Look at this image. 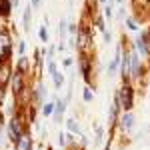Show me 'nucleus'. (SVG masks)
<instances>
[{
    "mask_svg": "<svg viewBox=\"0 0 150 150\" xmlns=\"http://www.w3.org/2000/svg\"><path fill=\"white\" fill-rule=\"evenodd\" d=\"M96 26H98V30H100V32H104V30H106V26H104V20H102V18H96Z\"/></svg>",
    "mask_w": 150,
    "mask_h": 150,
    "instance_id": "24",
    "label": "nucleus"
},
{
    "mask_svg": "<svg viewBox=\"0 0 150 150\" xmlns=\"http://www.w3.org/2000/svg\"><path fill=\"white\" fill-rule=\"evenodd\" d=\"M80 68H82V74H84V80L90 82V58L88 56L80 58Z\"/></svg>",
    "mask_w": 150,
    "mask_h": 150,
    "instance_id": "9",
    "label": "nucleus"
},
{
    "mask_svg": "<svg viewBox=\"0 0 150 150\" xmlns=\"http://www.w3.org/2000/svg\"><path fill=\"white\" fill-rule=\"evenodd\" d=\"M132 126H134V114L132 112H124L120 116V128L128 132V130H132Z\"/></svg>",
    "mask_w": 150,
    "mask_h": 150,
    "instance_id": "6",
    "label": "nucleus"
},
{
    "mask_svg": "<svg viewBox=\"0 0 150 150\" xmlns=\"http://www.w3.org/2000/svg\"><path fill=\"white\" fill-rule=\"evenodd\" d=\"M8 136H10V140L16 144V140L22 136V126H20V120L18 118H12L10 124H8Z\"/></svg>",
    "mask_w": 150,
    "mask_h": 150,
    "instance_id": "5",
    "label": "nucleus"
},
{
    "mask_svg": "<svg viewBox=\"0 0 150 150\" xmlns=\"http://www.w3.org/2000/svg\"><path fill=\"white\" fill-rule=\"evenodd\" d=\"M52 78H54V86H56V88H60V86H62V82H64L62 74L56 70V72H52Z\"/></svg>",
    "mask_w": 150,
    "mask_h": 150,
    "instance_id": "15",
    "label": "nucleus"
},
{
    "mask_svg": "<svg viewBox=\"0 0 150 150\" xmlns=\"http://www.w3.org/2000/svg\"><path fill=\"white\" fill-rule=\"evenodd\" d=\"M92 92H90V88H84V102H92Z\"/></svg>",
    "mask_w": 150,
    "mask_h": 150,
    "instance_id": "21",
    "label": "nucleus"
},
{
    "mask_svg": "<svg viewBox=\"0 0 150 150\" xmlns=\"http://www.w3.org/2000/svg\"><path fill=\"white\" fill-rule=\"evenodd\" d=\"M12 54V42L8 32H0V60H6V58Z\"/></svg>",
    "mask_w": 150,
    "mask_h": 150,
    "instance_id": "2",
    "label": "nucleus"
},
{
    "mask_svg": "<svg viewBox=\"0 0 150 150\" xmlns=\"http://www.w3.org/2000/svg\"><path fill=\"white\" fill-rule=\"evenodd\" d=\"M12 10L10 0H0V16H8Z\"/></svg>",
    "mask_w": 150,
    "mask_h": 150,
    "instance_id": "13",
    "label": "nucleus"
},
{
    "mask_svg": "<svg viewBox=\"0 0 150 150\" xmlns=\"http://www.w3.org/2000/svg\"><path fill=\"white\" fill-rule=\"evenodd\" d=\"M66 26H68V24L64 22V20L58 24V36H64V34H66Z\"/></svg>",
    "mask_w": 150,
    "mask_h": 150,
    "instance_id": "18",
    "label": "nucleus"
},
{
    "mask_svg": "<svg viewBox=\"0 0 150 150\" xmlns=\"http://www.w3.org/2000/svg\"><path fill=\"white\" fill-rule=\"evenodd\" d=\"M66 126H68L70 132H74V134H80V126H78V122H76V120H68V122H66Z\"/></svg>",
    "mask_w": 150,
    "mask_h": 150,
    "instance_id": "14",
    "label": "nucleus"
},
{
    "mask_svg": "<svg viewBox=\"0 0 150 150\" xmlns=\"http://www.w3.org/2000/svg\"><path fill=\"white\" fill-rule=\"evenodd\" d=\"M90 44H92V38H90V30L82 26L80 30H78V44H76V46H78V50H80V52H86V50L90 48Z\"/></svg>",
    "mask_w": 150,
    "mask_h": 150,
    "instance_id": "4",
    "label": "nucleus"
},
{
    "mask_svg": "<svg viewBox=\"0 0 150 150\" xmlns=\"http://www.w3.org/2000/svg\"><path fill=\"white\" fill-rule=\"evenodd\" d=\"M120 70H122V78L126 82L130 78V58H128V52H124V58L120 60Z\"/></svg>",
    "mask_w": 150,
    "mask_h": 150,
    "instance_id": "7",
    "label": "nucleus"
},
{
    "mask_svg": "<svg viewBox=\"0 0 150 150\" xmlns=\"http://www.w3.org/2000/svg\"><path fill=\"white\" fill-rule=\"evenodd\" d=\"M104 16H106V18H112V4H110V2L104 6Z\"/></svg>",
    "mask_w": 150,
    "mask_h": 150,
    "instance_id": "20",
    "label": "nucleus"
},
{
    "mask_svg": "<svg viewBox=\"0 0 150 150\" xmlns=\"http://www.w3.org/2000/svg\"><path fill=\"white\" fill-rule=\"evenodd\" d=\"M32 4H34V6H38V4H40V0H32Z\"/></svg>",
    "mask_w": 150,
    "mask_h": 150,
    "instance_id": "26",
    "label": "nucleus"
},
{
    "mask_svg": "<svg viewBox=\"0 0 150 150\" xmlns=\"http://www.w3.org/2000/svg\"><path fill=\"white\" fill-rule=\"evenodd\" d=\"M146 52H148V56H150V40H148V48H146Z\"/></svg>",
    "mask_w": 150,
    "mask_h": 150,
    "instance_id": "27",
    "label": "nucleus"
},
{
    "mask_svg": "<svg viewBox=\"0 0 150 150\" xmlns=\"http://www.w3.org/2000/svg\"><path fill=\"white\" fill-rule=\"evenodd\" d=\"M126 24H128L130 30H138V24L134 22V18H126Z\"/></svg>",
    "mask_w": 150,
    "mask_h": 150,
    "instance_id": "22",
    "label": "nucleus"
},
{
    "mask_svg": "<svg viewBox=\"0 0 150 150\" xmlns=\"http://www.w3.org/2000/svg\"><path fill=\"white\" fill-rule=\"evenodd\" d=\"M74 150H76V148H74Z\"/></svg>",
    "mask_w": 150,
    "mask_h": 150,
    "instance_id": "30",
    "label": "nucleus"
},
{
    "mask_svg": "<svg viewBox=\"0 0 150 150\" xmlns=\"http://www.w3.org/2000/svg\"><path fill=\"white\" fill-rule=\"evenodd\" d=\"M30 14H32V10H30V6L24 10V30H28L30 28Z\"/></svg>",
    "mask_w": 150,
    "mask_h": 150,
    "instance_id": "16",
    "label": "nucleus"
},
{
    "mask_svg": "<svg viewBox=\"0 0 150 150\" xmlns=\"http://www.w3.org/2000/svg\"><path fill=\"white\" fill-rule=\"evenodd\" d=\"M16 150H32V140H30L28 134H22L16 140Z\"/></svg>",
    "mask_w": 150,
    "mask_h": 150,
    "instance_id": "8",
    "label": "nucleus"
},
{
    "mask_svg": "<svg viewBox=\"0 0 150 150\" xmlns=\"http://www.w3.org/2000/svg\"><path fill=\"white\" fill-rule=\"evenodd\" d=\"M12 88H14V92H16V94L22 92V74H20V72L12 74Z\"/></svg>",
    "mask_w": 150,
    "mask_h": 150,
    "instance_id": "11",
    "label": "nucleus"
},
{
    "mask_svg": "<svg viewBox=\"0 0 150 150\" xmlns=\"http://www.w3.org/2000/svg\"><path fill=\"white\" fill-rule=\"evenodd\" d=\"M26 68H28V60H26V58H20V60H18V72H20V74H22V72H24V70H26Z\"/></svg>",
    "mask_w": 150,
    "mask_h": 150,
    "instance_id": "17",
    "label": "nucleus"
},
{
    "mask_svg": "<svg viewBox=\"0 0 150 150\" xmlns=\"http://www.w3.org/2000/svg\"><path fill=\"white\" fill-rule=\"evenodd\" d=\"M54 112V104H44V116H50Z\"/></svg>",
    "mask_w": 150,
    "mask_h": 150,
    "instance_id": "23",
    "label": "nucleus"
},
{
    "mask_svg": "<svg viewBox=\"0 0 150 150\" xmlns=\"http://www.w3.org/2000/svg\"><path fill=\"white\" fill-rule=\"evenodd\" d=\"M38 34H40V40H42V42H48V32H46V26H42Z\"/></svg>",
    "mask_w": 150,
    "mask_h": 150,
    "instance_id": "19",
    "label": "nucleus"
},
{
    "mask_svg": "<svg viewBox=\"0 0 150 150\" xmlns=\"http://www.w3.org/2000/svg\"><path fill=\"white\" fill-rule=\"evenodd\" d=\"M114 100L120 102V108H122L124 112H130V110H132V106H134V90H132V86H130L128 82L122 84L120 90H116Z\"/></svg>",
    "mask_w": 150,
    "mask_h": 150,
    "instance_id": "1",
    "label": "nucleus"
},
{
    "mask_svg": "<svg viewBox=\"0 0 150 150\" xmlns=\"http://www.w3.org/2000/svg\"><path fill=\"white\" fill-rule=\"evenodd\" d=\"M64 110H66V100H58V102L54 104V114H56V122H62Z\"/></svg>",
    "mask_w": 150,
    "mask_h": 150,
    "instance_id": "10",
    "label": "nucleus"
},
{
    "mask_svg": "<svg viewBox=\"0 0 150 150\" xmlns=\"http://www.w3.org/2000/svg\"><path fill=\"white\" fill-rule=\"evenodd\" d=\"M128 58H130V78H140L142 70H140V58L136 50H128Z\"/></svg>",
    "mask_w": 150,
    "mask_h": 150,
    "instance_id": "3",
    "label": "nucleus"
},
{
    "mask_svg": "<svg viewBox=\"0 0 150 150\" xmlns=\"http://www.w3.org/2000/svg\"><path fill=\"white\" fill-rule=\"evenodd\" d=\"M100 2H106V0H100Z\"/></svg>",
    "mask_w": 150,
    "mask_h": 150,
    "instance_id": "28",
    "label": "nucleus"
},
{
    "mask_svg": "<svg viewBox=\"0 0 150 150\" xmlns=\"http://www.w3.org/2000/svg\"><path fill=\"white\" fill-rule=\"evenodd\" d=\"M146 2H148V4H150V0H146Z\"/></svg>",
    "mask_w": 150,
    "mask_h": 150,
    "instance_id": "29",
    "label": "nucleus"
},
{
    "mask_svg": "<svg viewBox=\"0 0 150 150\" xmlns=\"http://www.w3.org/2000/svg\"><path fill=\"white\" fill-rule=\"evenodd\" d=\"M100 142H102V128L98 126L96 128V144H100Z\"/></svg>",
    "mask_w": 150,
    "mask_h": 150,
    "instance_id": "25",
    "label": "nucleus"
},
{
    "mask_svg": "<svg viewBox=\"0 0 150 150\" xmlns=\"http://www.w3.org/2000/svg\"><path fill=\"white\" fill-rule=\"evenodd\" d=\"M8 80H10V66L4 64V66L0 68V86H4Z\"/></svg>",
    "mask_w": 150,
    "mask_h": 150,
    "instance_id": "12",
    "label": "nucleus"
}]
</instances>
